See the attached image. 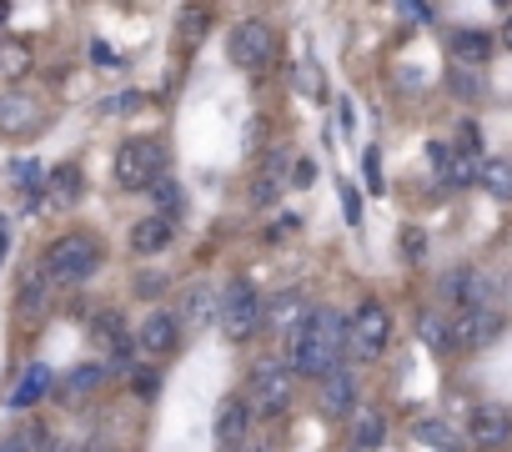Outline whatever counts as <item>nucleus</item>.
Returning <instances> with one entry per match:
<instances>
[{"mask_svg": "<svg viewBox=\"0 0 512 452\" xmlns=\"http://www.w3.org/2000/svg\"><path fill=\"white\" fill-rule=\"evenodd\" d=\"M342 352H347V317H342V312H332V307H317V312H312V322L292 337L287 362H292V372H297V377L322 382V377H332V372L342 367Z\"/></svg>", "mask_w": 512, "mask_h": 452, "instance_id": "f257e3e1", "label": "nucleus"}, {"mask_svg": "<svg viewBox=\"0 0 512 452\" xmlns=\"http://www.w3.org/2000/svg\"><path fill=\"white\" fill-rule=\"evenodd\" d=\"M41 272H46L51 287H81V282H91L101 272V242L86 237V232L56 237L51 252H46V262H41Z\"/></svg>", "mask_w": 512, "mask_h": 452, "instance_id": "f03ea898", "label": "nucleus"}, {"mask_svg": "<svg viewBox=\"0 0 512 452\" xmlns=\"http://www.w3.org/2000/svg\"><path fill=\"white\" fill-rule=\"evenodd\" d=\"M262 312H267L262 292H256L251 282H231V287L221 292L216 327H221V337H226V342H251L256 332H262Z\"/></svg>", "mask_w": 512, "mask_h": 452, "instance_id": "7ed1b4c3", "label": "nucleus"}, {"mask_svg": "<svg viewBox=\"0 0 512 452\" xmlns=\"http://www.w3.org/2000/svg\"><path fill=\"white\" fill-rule=\"evenodd\" d=\"M161 176H166V146L161 141H146V136L121 141V151H116V186L151 191Z\"/></svg>", "mask_w": 512, "mask_h": 452, "instance_id": "20e7f679", "label": "nucleus"}, {"mask_svg": "<svg viewBox=\"0 0 512 452\" xmlns=\"http://www.w3.org/2000/svg\"><path fill=\"white\" fill-rule=\"evenodd\" d=\"M292 392H297V372L292 362H262L251 372V387H246V407L256 417H277L292 407Z\"/></svg>", "mask_w": 512, "mask_h": 452, "instance_id": "39448f33", "label": "nucleus"}, {"mask_svg": "<svg viewBox=\"0 0 512 452\" xmlns=\"http://www.w3.org/2000/svg\"><path fill=\"white\" fill-rule=\"evenodd\" d=\"M387 342H392V312L382 302H362L347 322V352L357 362H377L387 352Z\"/></svg>", "mask_w": 512, "mask_h": 452, "instance_id": "423d86ee", "label": "nucleus"}, {"mask_svg": "<svg viewBox=\"0 0 512 452\" xmlns=\"http://www.w3.org/2000/svg\"><path fill=\"white\" fill-rule=\"evenodd\" d=\"M226 56H231L236 71H262V66H272V56H277V31H272L267 21H241V26L231 31Z\"/></svg>", "mask_w": 512, "mask_h": 452, "instance_id": "0eeeda50", "label": "nucleus"}, {"mask_svg": "<svg viewBox=\"0 0 512 452\" xmlns=\"http://www.w3.org/2000/svg\"><path fill=\"white\" fill-rule=\"evenodd\" d=\"M312 312H317V307H312V302H307V297H302V292L292 287V292H277V297L267 302L262 322L272 327V337H277L282 347H292V337H297V332H302V327L312 322Z\"/></svg>", "mask_w": 512, "mask_h": 452, "instance_id": "6e6552de", "label": "nucleus"}, {"mask_svg": "<svg viewBox=\"0 0 512 452\" xmlns=\"http://www.w3.org/2000/svg\"><path fill=\"white\" fill-rule=\"evenodd\" d=\"M497 332H502V317L482 302V307H462L457 317H452V347L457 352H477V347H487V342H497Z\"/></svg>", "mask_w": 512, "mask_h": 452, "instance_id": "1a4fd4ad", "label": "nucleus"}, {"mask_svg": "<svg viewBox=\"0 0 512 452\" xmlns=\"http://www.w3.org/2000/svg\"><path fill=\"white\" fill-rule=\"evenodd\" d=\"M46 126V106L31 91H0V136H36Z\"/></svg>", "mask_w": 512, "mask_h": 452, "instance_id": "9d476101", "label": "nucleus"}, {"mask_svg": "<svg viewBox=\"0 0 512 452\" xmlns=\"http://www.w3.org/2000/svg\"><path fill=\"white\" fill-rule=\"evenodd\" d=\"M176 342H181V322H176L171 312H151V317L131 332V347H136L146 362L171 357V352H176Z\"/></svg>", "mask_w": 512, "mask_h": 452, "instance_id": "9b49d317", "label": "nucleus"}, {"mask_svg": "<svg viewBox=\"0 0 512 452\" xmlns=\"http://www.w3.org/2000/svg\"><path fill=\"white\" fill-rule=\"evenodd\" d=\"M467 437H472V447H482V452H502V447L512 442V412H502V407H477L472 422H467Z\"/></svg>", "mask_w": 512, "mask_h": 452, "instance_id": "f8f14e48", "label": "nucleus"}, {"mask_svg": "<svg viewBox=\"0 0 512 452\" xmlns=\"http://www.w3.org/2000/svg\"><path fill=\"white\" fill-rule=\"evenodd\" d=\"M216 312H221V297H216L206 282H196V287L181 292L176 322H181V332H206V327H216Z\"/></svg>", "mask_w": 512, "mask_h": 452, "instance_id": "ddd939ff", "label": "nucleus"}, {"mask_svg": "<svg viewBox=\"0 0 512 452\" xmlns=\"http://www.w3.org/2000/svg\"><path fill=\"white\" fill-rule=\"evenodd\" d=\"M171 237H176V221L161 216V211H151V216H141V221L131 226V252H136V257H156V252L171 247Z\"/></svg>", "mask_w": 512, "mask_h": 452, "instance_id": "4468645a", "label": "nucleus"}, {"mask_svg": "<svg viewBox=\"0 0 512 452\" xmlns=\"http://www.w3.org/2000/svg\"><path fill=\"white\" fill-rule=\"evenodd\" d=\"M352 407H357V377H352V367H337L332 377H322V412L352 417Z\"/></svg>", "mask_w": 512, "mask_h": 452, "instance_id": "2eb2a0df", "label": "nucleus"}, {"mask_svg": "<svg viewBox=\"0 0 512 452\" xmlns=\"http://www.w3.org/2000/svg\"><path fill=\"white\" fill-rule=\"evenodd\" d=\"M51 387H56V372H51L46 362H31V367L16 377V387H11V407H16V412H26V407H36Z\"/></svg>", "mask_w": 512, "mask_h": 452, "instance_id": "dca6fc26", "label": "nucleus"}, {"mask_svg": "<svg viewBox=\"0 0 512 452\" xmlns=\"http://www.w3.org/2000/svg\"><path fill=\"white\" fill-rule=\"evenodd\" d=\"M246 422H251L246 397H226V402L216 407V442H221V447H236V442L246 437Z\"/></svg>", "mask_w": 512, "mask_h": 452, "instance_id": "f3484780", "label": "nucleus"}, {"mask_svg": "<svg viewBox=\"0 0 512 452\" xmlns=\"http://www.w3.org/2000/svg\"><path fill=\"white\" fill-rule=\"evenodd\" d=\"M412 437L422 447H437V452H462V432L452 422H442V417H417L412 422Z\"/></svg>", "mask_w": 512, "mask_h": 452, "instance_id": "a211bd4d", "label": "nucleus"}, {"mask_svg": "<svg viewBox=\"0 0 512 452\" xmlns=\"http://www.w3.org/2000/svg\"><path fill=\"white\" fill-rule=\"evenodd\" d=\"M442 297L457 302V307H482V302H487V282H482L477 272L462 267V272H452V277L442 282Z\"/></svg>", "mask_w": 512, "mask_h": 452, "instance_id": "6ab92c4d", "label": "nucleus"}, {"mask_svg": "<svg viewBox=\"0 0 512 452\" xmlns=\"http://www.w3.org/2000/svg\"><path fill=\"white\" fill-rule=\"evenodd\" d=\"M91 337H96V347L111 352V357H126V347H131V332H126L121 312H101V317L91 322Z\"/></svg>", "mask_w": 512, "mask_h": 452, "instance_id": "aec40b11", "label": "nucleus"}, {"mask_svg": "<svg viewBox=\"0 0 512 452\" xmlns=\"http://www.w3.org/2000/svg\"><path fill=\"white\" fill-rule=\"evenodd\" d=\"M106 377H111V372H106L101 362H81V367H71V372L61 377V397H66V402H76V397H91V392H96Z\"/></svg>", "mask_w": 512, "mask_h": 452, "instance_id": "412c9836", "label": "nucleus"}, {"mask_svg": "<svg viewBox=\"0 0 512 452\" xmlns=\"http://www.w3.org/2000/svg\"><path fill=\"white\" fill-rule=\"evenodd\" d=\"M81 196V166H56L46 171V201L51 206H71Z\"/></svg>", "mask_w": 512, "mask_h": 452, "instance_id": "4be33fe9", "label": "nucleus"}, {"mask_svg": "<svg viewBox=\"0 0 512 452\" xmlns=\"http://www.w3.org/2000/svg\"><path fill=\"white\" fill-rule=\"evenodd\" d=\"M387 437V422L382 412H357V427H352V452H377Z\"/></svg>", "mask_w": 512, "mask_h": 452, "instance_id": "5701e85b", "label": "nucleus"}, {"mask_svg": "<svg viewBox=\"0 0 512 452\" xmlns=\"http://www.w3.org/2000/svg\"><path fill=\"white\" fill-rule=\"evenodd\" d=\"M46 432H41V422H26V427H16V432H6L0 437V452H46Z\"/></svg>", "mask_w": 512, "mask_h": 452, "instance_id": "b1692460", "label": "nucleus"}, {"mask_svg": "<svg viewBox=\"0 0 512 452\" xmlns=\"http://www.w3.org/2000/svg\"><path fill=\"white\" fill-rule=\"evenodd\" d=\"M282 171H287V156H272V161H267V171H262V181H256V191H251V201H256V206H267V201L287 186V176H282Z\"/></svg>", "mask_w": 512, "mask_h": 452, "instance_id": "393cba45", "label": "nucleus"}, {"mask_svg": "<svg viewBox=\"0 0 512 452\" xmlns=\"http://www.w3.org/2000/svg\"><path fill=\"white\" fill-rule=\"evenodd\" d=\"M487 51H492V41H487L482 31H457V36H452V56H457V61L482 66V61H487Z\"/></svg>", "mask_w": 512, "mask_h": 452, "instance_id": "a878e982", "label": "nucleus"}, {"mask_svg": "<svg viewBox=\"0 0 512 452\" xmlns=\"http://www.w3.org/2000/svg\"><path fill=\"white\" fill-rule=\"evenodd\" d=\"M417 332H422V342H427V347H437V352H447V347H452V322H447V317H437V312H427V317L417 322Z\"/></svg>", "mask_w": 512, "mask_h": 452, "instance_id": "bb28decb", "label": "nucleus"}, {"mask_svg": "<svg viewBox=\"0 0 512 452\" xmlns=\"http://www.w3.org/2000/svg\"><path fill=\"white\" fill-rule=\"evenodd\" d=\"M31 71V51L21 46V41H11V46H0V76H26Z\"/></svg>", "mask_w": 512, "mask_h": 452, "instance_id": "cd10ccee", "label": "nucleus"}, {"mask_svg": "<svg viewBox=\"0 0 512 452\" xmlns=\"http://www.w3.org/2000/svg\"><path fill=\"white\" fill-rule=\"evenodd\" d=\"M482 186L492 196H512V161H487L482 166Z\"/></svg>", "mask_w": 512, "mask_h": 452, "instance_id": "c85d7f7f", "label": "nucleus"}, {"mask_svg": "<svg viewBox=\"0 0 512 452\" xmlns=\"http://www.w3.org/2000/svg\"><path fill=\"white\" fill-rule=\"evenodd\" d=\"M151 196L161 201V216H171V221H176V211H181V186H176L171 176H161V181L151 186Z\"/></svg>", "mask_w": 512, "mask_h": 452, "instance_id": "c756f323", "label": "nucleus"}, {"mask_svg": "<svg viewBox=\"0 0 512 452\" xmlns=\"http://www.w3.org/2000/svg\"><path fill=\"white\" fill-rule=\"evenodd\" d=\"M46 272H36V277H26V287H21V307L26 312H41V302H46Z\"/></svg>", "mask_w": 512, "mask_h": 452, "instance_id": "7c9ffc66", "label": "nucleus"}, {"mask_svg": "<svg viewBox=\"0 0 512 452\" xmlns=\"http://www.w3.org/2000/svg\"><path fill=\"white\" fill-rule=\"evenodd\" d=\"M11 171H16V186H21V191H36V186L46 181V171H41L36 161H16Z\"/></svg>", "mask_w": 512, "mask_h": 452, "instance_id": "2f4dec72", "label": "nucleus"}, {"mask_svg": "<svg viewBox=\"0 0 512 452\" xmlns=\"http://www.w3.org/2000/svg\"><path fill=\"white\" fill-rule=\"evenodd\" d=\"M452 91H457V96H482V81L467 76L462 66H452Z\"/></svg>", "mask_w": 512, "mask_h": 452, "instance_id": "473e14b6", "label": "nucleus"}, {"mask_svg": "<svg viewBox=\"0 0 512 452\" xmlns=\"http://www.w3.org/2000/svg\"><path fill=\"white\" fill-rule=\"evenodd\" d=\"M302 91H307V96H327V91H322V71H317L312 61L302 66Z\"/></svg>", "mask_w": 512, "mask_h": 452, "instance_id": "72a5a7b5", "label": "nucleus"}, {"mask_svg": "<svg viewBox=\"0 0 512 452\" xmlns=\"http://www.w3.org/2000/svg\"><path fill=\"white\" fill-rule=\"evenodd\" d=\"M191 11H196V16H186V21H181V36H191V41H196V36L206 31V11H201V6H191Z\"/></svg>", "mask_w": 512, "mask_h": 452, "instance_id": "f704fd0d", "label": "nucleus"}, {"mask_svg": "<svg viewBox=\"0 0 512 452\" xmlns=\"http://www.w3.org/2000/svg\"><path fill=\"white\" fill-rule=\"evenodd\" d=\"M342 201H347V221H362V201H357L352 186H342Z\"/></svg>", "mask_w": 512, "mask_h": 452, "instance_id": "c9c22d12", "label": "nucleus"}, {"mask_svg": "<svg viewBox=\"0 0 512 452\" xmlns=\"http://www.w3.org/2000/svg\"><path fill=\"white\" fill-rule=\"evenodd\" d=\"M397 6H402L407 21H427V6H422V0H397Z\"/></svg>", "mask_w": 512, "mask_h": 452, "instance_id": "e433bc0d", "label": "nucleus"}, {"mask_svg": "<svg viewBox=\"0 0 512 452\" xmlns=\"http://www.w3.org/2000/svg\"><path fill=\"white\" fill-rule=\"evenodd\" d=\"M161 287H166L161 277H136V292H141V297H156Z\"/></svg>", "mask_w": 512, "mask_h": 452, "instance_id": "4c0bfd02", "label": "nucleus"}, {"mask_svg": "<svg viewBox=\"0 0 512 452\" xmlns=\"http://www.w3.org/2000/svg\"><path fill=\"white\" fill-rule=\"evenodd\" d=\"M312 176H317V161H297V176H292V181H297V186H307Z\"/></svg>", "mask_w": 512, "mask_h": 452, "instance_id": "58836bf2", "label": "nucleus"}, {"mask_svg": "<svg viewBox=\"0 0 512 452\" xmlns=\"http://www.w3.org/2000/svg\"><path fill=\"white\" fill-rule=\"evenodd\" d=\"M407 257H412V262L422 257V232H407Z\"/></svg>", "mask_w": 512, "mask_h": 452, "instance_id": "ea45409f", "label": "nucleus"}, {"mask_svg": "<svg viewBox=\"0 0 512 452\" xmlns=\"http://www.w3.org/2000/svg\"><path fill=\"white\" fill-rule=\"evenodd\" d=\"M91 51H96V61H101V66H116V56H111V46H101V41H96Z\"/></svg>", "mask_w": 512, "mask_h": 452, "instance_id": "a19ab883", "label": "nucleus"}, {"mask_svg": "<svg viewBox=\"0 0 512 452\" xmlns=\"http://www.w3.org/2000/svg\"><path fill=\"white\" fill-rule=\"evenodd\" d=\"M46 452H86V447H76V442H66V437H61V442H46Z\"/></svg>", "mask_w": 512, "mask_h": 452, "instance_id": "79ce46f5", "label": "nucleus"}, {"mask_svg": "<svg viewBox=\"0 0 512 452\" xmlns=\"http://www.w3.org/2000/svg\"><path fill=\"white\" fill-rule=\"evenodd\" d=\"M502 46L512 51V16H507V26H502Z\"/></svg>", "mask_w": 512, "mask_h": 452, "instance_id": "37998d69", "label": "nucleus"}, {"mask_svg": "<svg viewBox=\"0 0 512 452\" xmlns=\"http://www.w3.org/2000/svg\"><path fill=\"white\" fill-rule=\"evenodd\" d=\"M86 452H121V447H111V442H91Z\"/></svg>", "mask_w": 512, "mask_h": 452, "instance_id": "c03bdc74", "label": "nucleus"}, {"mask_svg": "<svg viewBox=\"0 0 512 452\" xmlns=\"http://www.w3.org/2000/svg\"><path fill=\"white\" fill-rule=\"evenodd\" d=\"M241 452H267V447H262V442H246V447H241Z\"/></svg>", "mask_w": 512, "mask_h": 452, "instance_id": "a18cd8bd", "label": "nucleus"}, {"mask_svg": "<svg viewBox=\"0 0 512 452\" xmlns=\"http://www.w3.org/2000/svg\"><path fill=\"white\" fill-rule=\"evenodd\" d=\"M6 11H11V6H6V0H0V26H6Z\"/></svg>", "mask_w": 512, "mask_h": 452, "instance_id": "49530a36", "label": "nucleus"}, {"mask_svg": "<svg viewBox=\"0 0 512 452\" xmlns=\"http://www.w3.org/2000/svg\"><path fill=\"white\" fill-rule=\"evenodd\" d=\"M497 6H507V0H497Z\"/></svg>", "mask_w": 512, "mask_h": 452, "instance_id": "de8ad7c7", "label": "nucleus"}]
</instances>
